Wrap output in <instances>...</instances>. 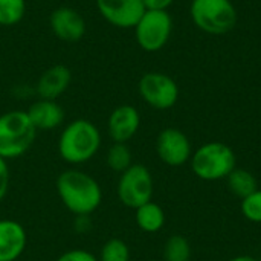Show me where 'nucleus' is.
<instances>
[{
  "label": "nucleus",
  "mask_w": 261,
  "mask_h": 261,
  "mask_svg": "<svg viewBox=\"0 0 261 261\" xmlns=\"http://www.w3.org/2000/svg\"><path fill=\"white\" fill-rule=\"evenodd\" d=\"M228 179V187H229V191L240 197V199H245L246 196L252 194L255 190H258V185H257V179L254 177L252 173H249L248 170H243V168H234L231 171V174L226 177Z\"/></svg>",
  "instance_id": "f3484780"
},
{
  "label": "nucleus",
  "mask_w": 261,
  "mask_h": 261,
  "mask_svg": "<svg viewBox=\"0 0 261 261\" xmlns=\"http://www.w3.org/2000/svg\"><path fill=\"white\" fill-rule=\"evenodd\" d=\"M141 127V115L135 106L122 104L112 110L107 121V132L113 142L127 144Z\"/></svg>",
  "instance_id": "f8f14e48"
},
{
  "label": "nucleus",
  "mask_w": 261,
  "mask_h": 261,
  "mask_svg": "<svg viewBox=\"0 0 261 261\" xmlns=\"http://www.w3.org/2000/svg\"><path fill=\"white\" fill-rule=\"evenodd\" d=\"M37 130L26 110H9L0 115V158H21L34 145Z\"/></svg>",
  "instance_id": "7ed1b4c3"
},
{
  "label": "nucleus",
  "mask_w": 261,
  "mask_h": 261,
  "mask_svg": "<svg viewBox=\"0 0 261 261\" xmlns=\"http://www.w3.org/2000/svg\"><path fill=\"white\" fill-rule=\"evenodd\" d=\"M135 220H136V225L139 226L141 231L148 232V234H154L164 228L165 213L158 203L150 200V202H147V203H144L135 210Z\"/></svg>",
  "instance_id": "dca6fc26"
},
{
  "label": "nucleus",
  "mask_w": 261,
  "mask_h": 261,
  "mask_svg": "<svg viewBox=\"0 0 261 261\" xmlns=\"http://www.w3.org/2000/svg\"><path fill=\"white\" fill-rule=\"evenodd\" d=\"M156 153L159 159L168 167L185 165L193 154L191 142L188 136L179 128H164L156 139Z\"/></svg>",
  "instance_id": "1a4fd4ad"
},
{
  "label": "nucleus",
  "mask_w": 261,
  "mask_h": 261,
  "mask_svg": "<svg viewBox=\"0 0 261 261\" xmlns=\"http://www.w3.org/2000/svg\"><path fill=\"white\" fill-rule=\"evenodd\" d=\"M141 98L156 110H168L176 106L179 99V86L167 73L147 72L138 83Z\"/></svg>",
  "instance_id": "6e6552de"
},
{
  "label": "nucleus",
  "mask_w": 261,
  "mask_h": 261,
  "mask_svg": "<svg viewBox=\"0 0 261 261\" xmlns=\"http://www.w3.org/2000/svg\"><path fill=\"white\" fill-rule=\"evenodd\" d=\"M55 261H98V257L86 249H70L63 252Z\"/></svg>",
  "instance_id": "5701e85b"
},
{
  "label": "nucleus",
  "mask_w": 261,
  "mask_h": 261,
  "mask_svg": "<svg viewBox=\"0 0 261 261\" xmlns=\"http://www.w3.org/2000/svg\"><path fill=\"white\" fill-rule=\"evenodd\" d=\"M11 187V170L8 161L0 158V202L6 197Z\"/></svg>",
  "instance_id": "b1692460"
},
{
  "label": "nucleus",
  "mask_w": 261,
  "mask_h": 261,
  "mask_svg": "<svg viewBox=\"0 0 261 261\" xmlns=\"http://www.w3.org/2000/svg\"><path fill=\"white\" fill-rule=\"evenodd\" d=\"M98 261H130V248L121 239H109L99 251Z\"/></svg>",
  "instance_id": "412c9836"
},
{
  "label": "nucleus",
  "mask_w": 261,
  "mask_h": 261,
  "mask_svg": "<svg viewBox=\"0 0 261 261\" xmlns=\"http://www.w3.org/2000/svg\"><path fill=\"white\" fill-rule=\"evenodd\" d=\"M55 188L61 203L75 217L92 216L102 203V188L98 180L76 168L60 173Z\"/></svg>",
  "instance_id": "f257e3e1"
},
{
  "label": "nucleus",
  "mask_w": 261,
  "mask_h": 261,
  "mask_svg": "<svg viewBox=\"0 0 261 261\" xmlns=\"http://www.w3.org/2000/svg\"><path fill=\"white\" fill-rule=\"evenodd\" d=\"M193 173L208 182L226 179L236 168L234 150L223 142H208L193 151L190 159Z\"/></svg>",
  "instance_id": "20e7f679"
},
{
  "label": "nucleus",
  "mask_w": 261,
  "mask_h": 261,
  "mask_svg": "<svg viewBox=\"0 0 261 261\" xmlns=\"http://www.w3.org/2000/svg\"><path fill=\"white\" fill-rule=\"evenodd\" d=\"M135 29V38L145 52H158L168 43L173 32V18L168 11H145Z\"/></svg>",
  "instance_id": "0eeeda50"
},
{
  "label": "nucleus",
  "mask_w": 261,
  "mask_h": 261,
  "mask_svg": "<svg viewBox=\"0 0 261 261\" xmlns=\"http://www.w3.org/2000/svg\"><path fill=\"white\" fill-rule=\"evenodd\" d=\"M49 26L54 35L66 43L80 41L87 31L86 18L72 6H58L50 12Z\"/></svg>",
  "instance_id": "9b49d317"
},
{
  "label": "nucleus",
  "mask_w": 261,
  "mask_h": 261,
  "mask_svg": "<svg viewBox=\"0 0 261 261\" xmlns=\"http://www.w3.org/2000/svg\"><path fill=\"white\" fill-rule=\"evenodd\" d=\"M229 261H258L257 258H254V257H249V255H240V257H234V258H231Z\"/></svg>",
  "instance_id": "a878e982"
},
{
  "label": "nucleus",
  "mask_w": 261,
  "mask_h": 261,
  "mask_svg": "<svg viewBox=\"0 0 261 261\" xmlns=\"http://www.w3.org/2000/svg\"><path fill=\"white\" fill-rule=\"evenodd\" d=\"M101 17L115 28L133 29L145 12L142 0H95Z\"/></svg>",
  "instance_id": "9d476101"
},
{
  "label": "nucleus",
  "mask_w": 261,
  "mask_h": 261,
  "mask_svg": "<svg viewBox=\"0 0 261 261\" xmlns=\"http://www.w3.org/2000/svg\"><path fill=\"white\" fill-rule=\"evenodd\" d=\"M190 15L193 23L211 35H223L234 29L239 20L231 0H191Z\"/></svg>",
  "instance_id": "39448f33"
},
{
  "label": "nucleus",
  "mask_w": 261,
  "mask_h": 261,
  "mask_svg": "<svg viewBox=\"0 0 261 261\" xmlns=\"http://www.w3.org/2000/svg\"><path fill=\"white\" fill-rule=\"evenodd\" d=\"M28 245V234L21 223L2 219L0 220V261H17Z\"/></svg>",
  "instance_id": "ddd939ff"
},
{
  "label": "nucleus",
  "mask_w": 261,
  "mask_h": 261,
  "mask_svg": "<svg viewBox=\"0 0 261 261\" xmlns=\"http://www.w3.org/2000/svg\"><path fill=\"white\" fill-rule=\"evenodd\" d=\"M106 164L115 173H124L133 165V156L127 144L113 142V145L106 153Z\"/></svg>",
  "instance_id": "a211bd4d"
},
{
  "label": "nucleus",
  "mask_w": 261,
  "mask_h": 261,
  "mask_svg": "<svg viewBox=\"0 0 261 261\" xmlns=\"http://www.w3.org/2000/svg\"><path fill=\"white\" fill-rule=\"evenodd\" d=\"M154 182L150 170L142 164H133L128 170L121 173L116 194L119 202L132 210L139 208L153 197Z\"/></svg>",
  "instance_id": "423d86ee"
},
{
  "label": "nucleus",
  "mask_w": 261,
  "mask_h": 261,
  "mask_svg": "<svg viewBox=\"0 0 261 261\" xmlns=\"http://www.w3.org/2000/svg\"><path fill=\"white\" fill-rule=\"evenodd\" d=\"M242 213L243 216L252 222L261 223V190H255L252 194L242 199Z\"/></svg>",
  "instance_id": "4be33fe9"
},
{
  "label": "nucleus",
  "mask_w": 261,
  "mask_h": 261,
  "mask_svg": "<svg viewBox=\"0 0 261 261\" xmlns=\"http://www.w3.org/2000/svg\"><path fill=\"white\" fill-rule=\"evenodd\" d=\"M145 11H168L174 0H142Z\"/></svg>",
  "instance_id": "393cba45"
},
{
  "label": "nucleus",
  "mask_w": 261,
  "mask_h": 261,
  "mask_svg": "<svg viewBox=\"0 0 261 261\" xmlns=\"http://www.w3.org/2000/svg\"><path fill=\"white\" fill-rule=\"evenodd\" d=\"M101 133L89 119H75L69 122L58 138V153L70 165L89 162L101 148Z\"/></svg>",
  "instance_id": "f03ea898"
},
{
  "label": "nucleus",
  "mask_w": 261,
  "mask_h": 261,
  "mask_svg": "<svg viewBox=\"0 0 261 261\" xmlns=\"http://www.w3.org/2000/svg\"><path fill=\"white\" fill-rule=\"evenodd\" d=\"M70 83L72 70L66 64H55L40 75L35 84V92L38 98L57 101L69 89Z\"/></svg>",
  "instance_id": "4468645a"
},
{
  "label": "nucleus",
  "mask_w": 261,
  "mask_h": 261,
  "mask_svg": "<svg viewBox=\"0 0 261 261\" xmlns=\"http://www.w3.org/2000/svg\"><path fill=\"white\" fill-rule=\"evenodd\" d=\"M26 14V0H0V26L18 24Z\"/></svg>",
  "instance_id": "6ab92c4d"
},
{
  "label": "nucleus",
  "mask_w": 261,
  "mask_h": 261,
  "mask_svg": "<svg viewBox=\"0 0 261 261\" xmlns=\"http://www.w3.org/2000/svg\"><path fill=\"white\" fill-rule=\"evenodd\" d=\"M37 132H49L58 128L64 121V109L54 99L38 98L26 110Z\"/></svg>",
  "instance_id": "2eb2a0df"
},
{
  "label": "nucleus",
  "mask_w": 261,
  "mask_h": 261,
  "mask_svg": "<svg viewBox=\"0 0 261 261\" xmlns=\"http://www.w3.org/2000/svg\"><path fill=\"white\" fill-rule=\"evenodd\" d=\"M164 258L165 261H190V242L182 236H171L164 246Z\"/></svg>",
  "instance_id": "aec40b11"
}]
</instances>
